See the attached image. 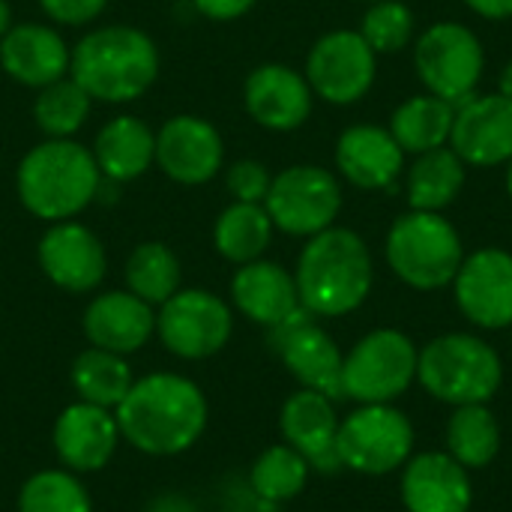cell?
I'll list each match as a JSON object with an SVG mask.
<instances>
[{"label": "cell", "instance_id": "6da1fadb", "mask_svg": "<svg viewBox=\"0 0 512 512\" xmlns=\"http://www.w3.org/2000/svg\"><path fill=\"white\" fill-rule=\"evenodd\" d=\"M114 420L135 450L177 456L201 438L207 426V399L189 378L156 372L132 384L117 405Z\"/></svg>", "mask_w": 512, "mask_h": 512}, {"label": "cell", "instance_id": "7a4b0ae2", "mask_svg": "<svg viewBox=\"0 0 512 512\" xmlns=\"http://www.w3.org/2000/svg\"><path fill=\"white\" fill-rule=\"evenodd\" d=\"M300 306L315 318H342L360 309L372 291L375 267L366 240L351 228H327L300 252L297 261Z\"/></svg>", "mask_w": 512, "mask_h": 512}, {"label": "cell", "instance_id": "3957f363", "mask_svg": "<svg viewBox=\"0 0 512 512\" xmlns=\"http://www.w3.org/2000/svg\"><path fill=\"white\" fill-rule=\"evenodd\" d=\"M72 78L99 102H132L159 75V51L153 39L129 24H111L87 33L69 63Z\"/></svg>", "mask_w": 512, "mask_h": 512}, {"label": "cell", "instance_id": "277c9868", "mask_svg": "<svg viewBox=\"0 0 512 512\" xmlns=\"http://www.w3.org/2000/svg\"><path fill=\"white\" fill-rule=\"evenodd\" d=\"M99 165L84 144L72 138H48L36 144L18 165V198L45 222L78 216L99 192Z\"/></svg>", "mask_w": 512, "mask_h": 512}, {"label": "cell", "instance_id": "5b68a950", "mask_svg": "<svg viewBox=\"0 0 512 512\" xmlns=\"http://www.w3.org/2000/svg\"><path fill=\"white\" fill-rule=\"evenodd\" d=\"M417 378L444 405H489L504 384V363L486 339L444 333L420 351Z\"/></svg>", "mask_w": 512, "mask_h": 512}, {"label": "cell", "instance_id": "8992f818", "mask_svg": "<svg viewBox=\"0 0 512 512\" xmlns=\"http://www.w3.org/2000/svg\"><path fill=\"white\" fill-rule=\"evenodd\" d=\"M384 255L390 270L408 288L441 291L453 285L465 261V246L456 225L447 216L408 210L390 225Z\"/></svg>", "mask_w": 512, "mask_h": 512}, {"label": "cell", "instance_id": "52a82bcc", "mask_svg": "<svg viewBox=\"0 0 512 512\" xmlns=\"http://www.w3.org/2000/svg\"><path fill=\"white\" fill-rule=\"evenodd\" d=\"M420 351L402 330L366 333L342 363V393L360 405H390L417 381Z\"/></svg>", "mask_w": 512, "mask_h": 512}, {"label": "cell", "instance_id": "ba28073f", "mask_svg": "<svg viewBox=\"0 0 512 512\" xmlns=\"http://www.w3.org/2000/svg\"><path fill=\"white\" fill-rule=\"evenodd\" d=\"M414 66L432 96L462 105L477 93L486 69V51L471 27L459 21H438L420 33L414 45Z\"/></svg>", "mask_w": 512, "mask_h": 512}, {"label": "cell", "instance_id": "9c48e42d", "mask_svg": "<svg viewBox=\"0 0 512 512\" xmlns=\"http://www.w3.org/2000/svg\"><path fill=\"white\" fill-rule=\"evenodd\" d=\"M336 450L342 468L366 477H384L405 468L414 450V426L393 405H360L339 420Z\"/></svg>", "mask_w": 512, "mask_h": 512}, {"label": "cell", "instance_id": "30bf717a", "mask_svg": "<svg viewBox=\"0 0 512 512\" xmlns=\"http://www.w3.org/2000/svg\"><path fill=\"white\" fill-rule=\"evenodd\" d=\"M264 210L273 228L291 237H315L333 228L342 210V186L327 168L291 165L273 177Z\"/></svg>", "mask_w": 512, "mask_h": 512}, {"label": "cell", "instance_id": "8fae6325", "mask_svg": "<svg viewBox=\"0 0 512 512\" xmlns=\"http://www.w3.org/2000/svg\"><path fill=\"white\" fill-rule=\"evenodd\" d=\"M231 309L210 291L189 288L168 297L156 315L162 345L183 360H207L231 339Z\"/></svg>", "mask_w": 512, "mask_h": 512}, {"label": "cell", "instance_id": "7c38bea8", "mask_svg": "<svg viewBox=\"0 0 512 512\" xmlns=\"http://www.w3.org/2000/svg\"><path fill=\"white\" fill-rule=\"evenodd\" d=\"M378 72V54L360 36V30H333L321 36L306 60V81L315 96L330 105L360 102Z\"/></svg>", "mask_w": 512, "mask_h": 512}, {"label": "cell", "instance_id": "4fadbf2b", "mask_svg": "<svg viewBox=\"0 0 512 512\" xmlns=\"http://www.w3.org/2000/svg\"><path fill=\"white\" fill-rule=\"evenodd\" d=\"M270 345L306 390L324 393L327 399H345L342 393L345 354L339 351L333 336L315 324V315L309 309L300 306L285 321L270 327Z\"/></svg>", "mask_w": 512, "mask_h": 512}, {"label": "cell", "instance_id": "5bb4252c", "mask_svg": "<svg viewBox=\"0 0 512 512\" xmlns=\"http://www.w3.org/2000/svg\"><path fill=\"white\" fill-rule=\"evenodd\" d=\"M453 294L459 312L483 327V330H504L512 327V255L507 249H477L465 255L456 279Z\"/></svg>", "mask_w": 512, "mask_h": 512}, {"label": "cell", "instance_id": "9a60e30c", "mask_svg": "<svg viewBox=\"0 0 512 512\" xmlns=\"http://www.w3.org/2000/svg\"><path fill=\"white\" fill-rule=\"evenodd\" d=\"M450 147L474 168L507 165L512 159V99L501 93H474L456 105Z\"/></svg>", "mask_w": 512, "mask_h": 512}, {"label": "cell", "instance_id": "2e32d148", "mask_svg": "<svg viewBox=\"0 0 512 512\" xmlns=\"http://www.w3.org/2000/svg\"><path fill=\"white\" fill-rule=\"evenodd\" d=\"M39 267L63 291H93L105 276V249L99 237L72 219L54 222L39 240Z\"/></svg>", "mask_w": 512, "mask_h": 512}, {"label": "cell", "instance_id": "e0dca14e", "mask_svg": "<svg viewBox=\"0 0 512 512\" xmlns=\"http://www.w3.org/2000/svg\"><path fill=\"white\" fill-rule=\"evenodd\" d=\"M222 153V135L216 126L192 114L171 117L156 135L159 168L183 186H201L213 180L222 168Z\"/></svg>", "mask_w": 512, "mask_h": 512}, {"label": "cell", "instance_id": "ac0fdd59", "mask_svg": "<svg viewBox=\"0 0 512 512\" xmlns=\"http://www.w3.org/2000/svg\"><path fill=\"white\" fill-rule=\"evenodd\" d=\"M312 87L306 75L282 63H264L246 78V111L273 132L300 129L312 114Z\"/></svg>", "mask_w": 512, "mask_h": 512}, {"label": "cell", "instance_id": "d6986e66", "mask_svg": "<svg viewBox=\"0 0 512 512\" xmlns=\"http://www.w3.org/2000/svg\"><path fill=\"white\" fill-rule=\"evenodd\" d=\"M402 504L408 512H468L474 486L450 453H420L405 462Z\"/></svg>", "mask_w": 512, "mask_h": 512}, {"label": "cell", "instance_id": "ffe728a7", "mask_svg": "<svg viewBox=\"0 0 512 512\" xmlns=\"http://www.w3.org/2000/svg\"><path fill=\"white\" fill-rule=\"evenodd\" d=\"M285 441L309 462V468L321 474H336L342 468L336 435H339V417L333 408V399L315 390H300L282 405L279 417Z\"/></svg>", "mask_w": 512, "mask_h": 512}, {"label": "cell", "instance_id": "44dd1931", "mask_svg": "<svg viewBox=\"0 0 512 512\" xmlns=\"http://www.w3.org/2000/svg\"><path fill=\"white\" fill-rule=\"evenodd\" d=\"M336 168L357 189H393L405 168V150L384 126H348L336 141Z\"/></svg>", "mask_w": 512, "mask_h": 512}, {"label": "cell", "instance_id": "7402d4cb", "mask_svg": "<svg viewBox=\"0 0 512 512\" xmlns=\"http://www.w3.org/2000/svg\"><path fill=\"white\" fill-rule=\"evenodd\" d=\"M117 435L120 429L108 408L75 402L54 423V450L66 468L90 474L111 462L117 450Z\"/></svg>", "mask_w": 512, "mask_h": 512}, {"label": "cell", "instance_id": "603a6c76", "mask_svg": "<svg viewBox=\"0 0 512 512\" xmlns=\"http://www.w3.org/2000/svg\"><path fill=\"white\" fill-rule=\"evenodd\" d=\"M0 63L18 84L42 90L66 78L72 54L57 30L45 24H18L0 39Z\"/></svg>", "mask_w": 512, "mask_h": 512}, {"label": "cell", "instance_id": "cb8c5ba5", "mask_svg": "<svg viewBox=\"0 0 512 512\" xmlns=\"http://www.w3.org/2000/svg\"><path fill=\"white\" fill-rule=\"evenodd\" d=\"M156 330V315L150 303L135 297L132 291H108L99 294L84 312V333L93 348L111 354L138 351Z\"/></svg>", "mask_w": 512, "mask_h": 512}, {"label": "cell", "instance_id": "d4e9b609", "mask_svg": "<svg viewBox=\"0 0 512 512\" xmlns=\"http://www.w3.org/2000/svg\"><path fill=\"white\" fill-rule=\"evenodd\" d=\"M234 306L255 324L276 327L291 312L300 309V294L294 276L273 261H249L231 279Z\"/></svg>", "mask_w": 512, "mask_h": 512}, {"label": "cell", "instance_id": "484cf974", "mask_svg": "<svg viewBox=\"0 0 512 512\" xmlns=\"http://www.w3.org/2000/svg\"><path fill=\"white\" fill-rule=\"evenodd\" d=\"M90 153L99 165V174L114 183H129L156 159V135L138 117H114L102 126Z\"/></svg>", "mask_w": 512, "mask_h": 512}, {"label": "cell", "instance_id": "4316f807", "mask_svg": "<svg viewBox=\"0 0 512 512\" xmlns=\"http://www.w3.org/2000/svg\"><path fill=\"white\" fill-rule=\"evenodd\" d=\"M468 165L453 147L420 153L408 168V204L411 210L444 213L462 192Z\"/></svg>", "mask_w": 512, "mask_h": 512}, {"label": "cell", "instance_id": "83f0119b", "mask_svg": "<svg viewBox=\"0 0 512 512\" xmlns=\"http://www.w3.org/2000/svg\"><path fill=\"white\" fill-rule=\"evenodd\" d=\"M453 120H456V105L444 102L441 96H411L405 99L393 117H390V132L396 138V144L405 153H429L438 147L450 144V132H453Z\"/></svg>", "mask_w": 512, "mask_h": 512}, {"label": "cell", "instance_id": "f1b7e54d", "mask_svg": "<svg viewBox=\"0 0 512 512\" xmlns=\"http://www.w3.org/2000/svg\"><path fill=\"white\" fill-rule=\"evenodd\" d=\"M447 453L468 471H480L501 453V426L486 405H462L447 423Z\"/></svg>", "mask_w": 512, "mask_h": 512}, {"label": "cell", "instance_id": "f546056e", "mask_svg": "<svg viewBox=\"0 0 512 512\" xmlns=\"http://www.w3.org/2000/svg\"><path fill=\"white\" fill-rule=\"evenodd\" d=\"M273 237V222L264 210V204H243L234 201L213 228V243L222 258L234 264H249L264 255Z\"/></svg>", "mask_w": 512, "mask_h": 512}, {"label": "cell", "instance_id": "4dcf8cb0", "mask_svg": "<svg viewBox=\"0 0 512 512\" xmlns=\"http://www.w3.org/2000/svg\"><path fill=\"white\" fill-rule=\"evenodd\" d=\"M72 387L81 396V402L117 408L132 390V372L120 354L87 348L72 363Z\"/></svg>", "mask_w": 512, "mask_h": 512}, {"label": "cell", "instance_id": "1f68e13d", "mask_svg": "<svg viewBox=\"0 0 512 512\" xmlns=\"http://www.w3.org/2000/svg\"><path fill=\"white\" fill-rule=\"evenodd\" d=\"M309 462L291 447V444H276L270 450H264L249 474L252 492L267 501V504H285L291 498H297L306 489L309 480Z\"/></svg>", "mask_w": 512, "mask_h": 512}, {"label": "cell", "instance_id": "d6a6232c", "mask_svg": "<svg viewBox=\"0 0 512 512\" xmlns=\"http://www.w3.org/2000/svg\"><path fill=\"white\" fill-rule=\"evenodd\" d=\"M126 285L144 303H165L180 291V261L165 243H141L126 261Z\"/></svg>", "mask_w": 512, "mask_h": 512}, {"label": "cell", "instance_id": "836d02e7", "mask_svg": "<svg viewBox=\"0 0 512 512\" xmlns=\"http://www.w3.org/2000/svg\"><path fill=\"white\" fill-rule=\"evenodd\" d=\"M90 102L93 99L87 96V90L72 75H66L39 90V96L33 102L36 126L48 138H69L84 126V120L90 114Z\"/></svg>", "mask_w": 512, "mask_h": 512}, {"label": "cell", "instance_id": "e575fe53", "mask_svg": "<svg viewBox=\"0 0 512 512\" xmlns=\"http://www.w3.org/2000/svg\"><path fill=\"white\" fill-rule=\"evenodd\" d=\"M18 512H93V504L72 474L42 471L21 486Z\"/></svg>", "mask_w": 512, "mask_h": 512}, {"label": "cell", "instance_id": "d590c367", "mask_svg": "<svg viewBox=\"0 0 512 512\" xmlns=\"http://www.w3.org/2000/svg\"><path fill=\"white\" fill-rule=\"evenodd\" d=\"M417 33V18L411 6L402 0H375L360 24V36L369 42L375 54H393L402 51L414 42Z\"/></svg>", "mask_w": 512, "mask_h": 512}, {"label": "cell", "instance_id": "8d00e7d4", "mask_svg": "<svg viewBox=\"0 0 512 512\" xmlns=\"http://www.w3.org/2000/svg\"><path fill=\"white\" fill-rule=\"evenodd\" d=\"M270 183V171L255 159H240L228 168V192L243 204H264Z\"/></svg>", "mask_w": 512, "mask_h": 512}, {"label": "cell", "instance_id": "74e56055", "mask_svg": "<svg viewBox=\"0 0 512 512\" xmlns=\"http://www.w3.org/2000/svg\"><path fill=\"white\" fill-rule=\"evenodd\" d=\"M108 0H39L42 12L57 24H87L93 21Z\"/></svg>", "mask_w": 512, "mask_h": 512}, {"label": "cell", "instance_id": "f35d334b", "mask_svg": "<svg viewBox=\"0 0 512 512\" xmlns=\"http://www.w3.org/2000/svg\"><path fill=\"white\" fill-rule=\"evenodd\" d=\"M195 9L213 21H231V18H240L246 15L258 0H192Z\"/></svg>", "mask_w": 512, "mask_h": 512}, {"label": "cell", "instance_id": "ab89813d", "mask_svg": "<svg viewBox=\"0 0 512 512\" xmlns=\"http://www.w3.org/2000/svg\"><path fill=\"white\" fill-rule=\"evenodd\" d=\"M468 9H474L477 15L489 18V21H507L512 18V0H465Z\"/></svg>", "mask_w": 512, "mask_h": 512}, {"label": "cell", "instance_id": "60d3db41", "mask_svg": "<svg viewBox=\"0 0 512 512\" xmlns=\"http://www.w3.org/2000/svg\"><path fill=\"white\" fill-rule=\"evenodd\" d=\"M147 512H195V507L180 495H162L147 507Z\"/></svg>", "mask_w": 512, "mask_h": 512}, {"label": "cell", "instance_id": "b9f144b4", "mask_svg": "<svg viewBox=\"0 0 512 512\" xmlns=\"http://www.w3.org/2000/svg\"><path fill=\"white\" fill-rule=\"evenodd\" d=\"M498 93L512 99V60L504 66V72H501V78H498Z\"/></svg>", "mask_w": 512, "mask_h": 512}, {"label": "cell", "instance_id": "7bdbcfd3", "mask_svg": "<svg viewBox=\"0 0 512 512\" xmlns=\"http://www.w3.org/2000/svg\"><path fill=\"white\" fill-rule=\"evenodd\" d=\"M9 27H12V9L6 0H0V39L9 33Z\"/></svg>", "mask_w": 512, "mask_h": 512}, {"label": "cell", "instance_id": "ee69618b", "mask_svg": "<svg viewBox=\"0 0 512 512\" xmlns=\"http://www.w3.org/2000/svg\"><path fill=\"white\" fill-rule=\"evenodd\" d=\"M507 192H510V198H512V159L507 162Z\"/></svg>", "mask_w": 512, "mask_h": 512}, {"label": "cell", "instance_id": "f6af8a7d", "mask_svg": "<svg viewBox=\"0 0 512 512\" xmlns=\"http://www.w3.org/2000/svg\"><path fill=\"white\" fill-rule=\"evenodd\" d=\"M363 3H375V0H363Z\"/></svg>", "mask_w": 512, "mask_h": 512}]
</instances>
